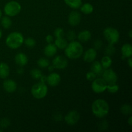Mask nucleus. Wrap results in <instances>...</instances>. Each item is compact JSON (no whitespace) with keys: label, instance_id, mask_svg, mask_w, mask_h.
Wrapping results in <instances>:
<instances>
[{"label":"nucleus","instance_id":"49530a36","mask_svg":"<svg viewBox=\"0 0 132 132\" xmlns=\"http://www.w3.org/2000/svg\"><path fill=\"white\" fill-rule=\"evenodd\" d=\"M1 37H2V31L0 29V39H1Z\"/></svg>","mask_w":132,"mask_h":132},{"label":"nucleus","instance_id":"4be33fe9","mask_svg":"<svg viewBox=\"0 0 132 132\" xmlns=\"http://www.w3.org/2000/svg\"><path fill=\"white\" fill-rule=\"evenodd\" d=\"M79 9H81V12L84 14H86V15L92 14L94 11V6L89 3H86L83 5L82 4Z\"/></svg>","mask_w":132,"mask_h":132},{"label":"nucleus","instance_id":"0eeeda50","mask_svg":"<svg viewBox=\"0 0 132 132\" xmlns=\"http://www.w3.org/2000/svg\"><path fill=\"white\" fill-rule=\"evenodd\" d=\"M107 83L103 78H95L92 83V89L96 94H101L106 90Z\"/></svg>","mask_w":132,"mask_h":132},{"label":"nucleus","instance_id":"f03ea898","mask_svg":"<svg viewBox=\"0 0 132 132\" xmlns=\"http://www.w3.org/2000/svg\"><path fill=\"white\" fill-rule=\"evenodd\" d=\"M109 104L106 101L98 99L94 101L92 105V111L95 116L98 118H103L109 113Z\"/></svg>","mask_w":132,"mask_h":132},{"label":"nucleus","instance_id":"a19ab883","mask_svg":"<svg viewBox=\"0 0 132 132\" xmlns=\"http://www.w3.org/2000/svg\"><path fill=\"white\" fill-rule=\"evenodd\" d=\"M23 72H24V70H23L22 68H19V69H18V70H17V73L19 75L23 74Z\"/></svg>","mask_w":132,"mask_h":132},{"label":"nucleus","instance_id":"2f4dec72","mask_svg":"<svg viewBox=\"0 0 132 132\" xmlns=\"http://www.w3.org/2000/svg\"><path fill=\"white\" fill-rule=\"evenodd\" d=\"M10 125V120L8 118H2L0 120V128L3 129L7 128Z\"/></svg>","mask_w":132,"mask_h":132},{"label":"nucleus","instance_id":"2eb2a0df","mask_svg":"<svg viewBox=\"0 0 132 132\" xmlns=\"http://www.w3.org/2000/svg\"><path fill=\"white\" fill-rule=\"evenodd\" d=\"M15 62L20 67H24L28 62V57L24 53H18L15 56Z\"/></svg>","mask_w":132,"mask_h":132},{"label":"nucleus","instance_id":"cd10ccee","mask_svg":"<svg viewBox=\"0 0 132 132\" xmlns=\"http://www.w3.org/2000/svg\"><path fill=\"white\" fill-rule=\"evenodd\" d=\"M30 76L34 79H40L41 76H43V73L39 69L34 68L30 71Z\"/></svg>","mask_w":132,"mask_h":132},{"label":"nucleus","instance_id":"39448f33","mask_svg":"<svg viewBox=\"0 0 132 132\" xmlns=\"http://www.w3.org/2000/svg\"><path fill=\"white\" fill-rule=\"evenodd\" d=\"M21 6L16 1H10L6 3L4 6V12L5 15L9 17H14L20 13Z\"/></svg>","mask_w":132,"mask_h":132},{"label":"nucleus","instance_id":"37998d69","mask_svg":"<svg viewBox=\"0 0 132 132\" xmlns=\"http://www.w3.org/2000/svg\"><path fill=\"white\" fill-rule=\"evenodd\" d=\"M48 68V70L50 71V72H52L53 70H54V66L53 65H49L48 67H47Z\"/></svg>","mask_w":132,"mask_h":132},{"label":"nucleus","instance_id":"72a5a7b5","mask_svg":"<svg viewBox=\"0 0 132 132\" xmlns=\"http://www.w3.org/2000/svg\"><path fill=\"white\" fill-rule=\"evenodd\" d=\"M76 38V34L74 31L69 30L67 34V40L70 41H75Z\"/></svg>","mask_w":132,"mask_h":132},{"label":"nucleus","instance_id":"20e7f679","mask_svg":"<svg viewBox=\"0 0 132 132\" xmlns=\"http://www.w3.org/2000/svg\"><path fill=\"white\" fill-rule=\"evenodd\" d=\"M48 93V86L43 82H39L34 84L31 88L32 96L37 99L45 97Z\"/></svg>","mask_w":132,"mask_h":132},{"label":"nucleus","instance_id":"f704fd0d","mask_svg":"<svg viewBox=\"0 0 132 132\" xmlns=\"http://www.w3.org/2000/svg\"><path fill=\"white\" fill-rule=\"evenodd\" d=\"M96 77L97 75L95 73H94L92 71H90V72H87V73L86 74V79L89 81H93Z\"/></svg>","mask_w":132,"mask_h":132},{"label":"nucleus","instance_id":"ddd939ff","mask_svg":"<svg viewBox=\"0 0 132 132\" xmlns=\"http://www.w3.org/2000/svg\"><path fill=\"white\" fill-rule=\"evenodd\" d=\"M3 89L8 93H13L17 90L18 85L17 83L12 79H5L3 83Z\"/></svg>","mask_w":132,"mask_h":132},{"label":"nucleus","instance_id":"412c9836","mask_svg":"<svg viewBox=\"0 0 132 132\" xmlns=\"http://www.w3.org/2000/svg\"><path fill=\"white\" fill-rule=\"evenodd\" d=\"M67 6L73 9H78L82 5V0H64Z\"/></svg>","mask_w":132,"mask_h":132},{"label":"nucleus","instance_id":"c85d7f7f","mask_svg":"<svg viewBox=\"0 0 132 132\" xmlns=\"http://www.w3.org/2000/svg\"><path fill=\"white\" fill-rule=\"evenodd\" d=\"M106 90H108V92L111 93V94H116L119 90V86L116 83L108 84L107 85Z\"/></svg>","mask_w":132,"mask_h":132},{"label":"nucleus","instance_id":"7ed1b4c3","mask_svg":"<svg viewBox=\"0 0 132 132\" xmlns=\"http://www.w3.org/2000/svg\"><path fill=\"white\" fill-rule=\"evenodd\" d=\"M24 37L20 32H11L6 37L5 43L6 46L11 49H17L22 46L24 43Z\"/></svg>","mask_w":132,"mask_h":132},{"label":"nucleus","instance_id":"e433bc0d","mask_svg":"<svg viewBox=\"0 0 132 132\" xmlns=\"http://www.w3.org/2000/svg\"><path fill=\"white\" fill-rule=\"evenodd\" d=\"M94 49L95 50H99L103 46V42L101 40H96L94 43Z\"/></svg>","mask_w":132,"mask_h":132},{"label":"nucleus","instance_id":"c756f323","mask_svg":"<svg viewBox=\"0 0 132 132\" xmlns=\"http://www.w3.org/2000/svg\"><path fill=\"white\" fill-rule=\"evenodd\" d=\"M115 53H116V48H115L114 45L109 44L105 49L106 55L111 57L114 55Z\"/></svg>","mask_w":132,"mask_h":132},{"label":"nucleus","instance_id":"9d476101","mask_svg":"<svg viewBox=\"0 0 132 132\" xmlns=\"http://www.w3.org/2000/svg\"><path fill=\"white\" fill-rule=\"evenodd\" d=\"M68 61L67 58L62 55H57L52 61V65L56 69H64L67 67Z\"/></svg>","mask_w":132,"mask_h":132},{"label":"nucleus","instance_id":"a211bd4d","mask_svg":"<svg viewBox=\"0 0 132 132\" xmlns=\"http://www.w3.org/2000/svg\"><path fill=\"white\" fill-rule=\"evenodd\" d=\"M91 32H90V31L87 30H82L81 32H80L78 34V36H77V38H78L79 41H81V42L82 43L88 41L91 39Z\"/></svg>","mask_w":132,"mask_h":132},{"label":"nucleus","instance_id":"58836bf2","mask_svg":"<svg viewBox=\"0 0 132 132\" xmlns=\"http://www.w3.org/2000/svg\"><path fill=\"white\" fill-rule=\"evenodd\" d=\"M46 41L48 43H51L53 41H54V37H53L52 35H48V36H46Z\"/></svg>","mask_w":132,"mask_h":132},{"label":"nucleus","instance_id":"f3484780","mask_svg":"<svg viewBox=\"0 0 132 132\" xmlns=\"http://www.w3.org/2000/svg\"><path fill=\"white\" fill-rule=\"evenodd\" d=\"M121 52L123 58L131 57L132 56V46L131 44H124L121 47Z\"/></svg>","mask_w":132,"mask_h":132},{"label":"nucleus","instance_id":"bb28decb","mask_svg":"<svg viewBox=\"0 0 132 132\" xmlns=\"http://www.w3.org/2000/svg\"><path fill=\"white\" fill-rule=\"evenodd\" d=\"M37 65L41 68H47L50 65V61L48 59L45 57H41L37 60Z\"/></svg>","mask_w":132,"mask_h":132},{"label":"nucleus","instance_id":"1a4fd4ad","mask_svg":"<svg viewBox=\"0 0 132 132\" xmlns=\"http://www.w3.org/2000/svg\"><path fill=\"white\" fill-rule=\"evenodd\" d=\"M66 123L70 126H73L79 122L80 119V114L77 111H70L64 118Z\"/></svg>","mask_w":132,"mask_h":132},{"label":"nucleus","instance_id":"79ce46f5","mask_svg":"<svg viewBox=\"0 0 132 132\" xmlns=\"http://www.w3.org/2000/svg\"><path fill=\"white\" fill-rule=\"evenodd\" d=\"M128 125H130V126H132V117L131 116H130V117H129L128 120Z\"/></svg>","mask_w":132,"mask_h":132},{"label":"nucleus","instance_id":"7c9ffc66","mask_svg":"<svg viewBox=\"0 0 132 132\" xmlns=\"http://www.w3.org/2000/svg\"><path fill=\"white\" fill-rule=\"evenodd\" d=\"M24 43L27 47L33 48L36 46V42L34 39L32 37H28L24 40Z\"/></svg>","mask_w":132,"mask_h":132},{"label":"nucleus","instance_id":"9b49d317","mask_svg":"<svg viewBox=\"0 0 132 132\" xmlns=\"http://www.w3.org/2000/svg\"><path fill=\"white\" fill-rule=\"evenodd\" d=\"M81 21V15L79 12L72 11L70 13L68 18V22L70 25L76 27L79 24Z\"/></svg>","mask_w":132,"mask_h":132},{"label":"nucleus","instance_id":"c9c22d12","mask_svg":"<svg viewBox=\"0 0 132 132\" xmlns=\"http://www.w3.org/2000/svg\"><path fill=\"white\" fill-rule=\"evenodd\" d=\"M99 129L101 131H104V130H106L108 127V124L107 122V121L106 120H104V121H101L100 123L99 124Z\"/></svg>","mask_w":132,"mask_h":132},{"label":"nucleus","instance_id":"4c0bfd02","mask_svg":"<svg viewBox=\"0 0 132 132\" xmlns=\"http://www.w3.org/2000/svg\"><path fill=\"white\" fill-rule=\"evenodd\" d=\"M54 119L55 121H57V122H59V121H61L63 119V116H62L61 114L56 113V114H55V116H54Z\"/></svg>","mask_w":132,"mask_h":132},{"label":"nucleus","instance_id":"6ab92c4d","mask_svg":"<svg viewBox=\"0 0 132 132\" xmlns=\"http://www.w3.org/2000/svg\"><path fill=\"white\" fill-rule=\"evenodd\" d=\"M10 73V67L6 63H0V78L6 79Z\"/></svg>","mask_w":132,"mask_h":132},{"label":"nucleus","instance_id":"a18cd8bd","mask_svg":"<svg viewBox=\"0 0 132 132\" xmlns=\"http://www.w3.org/2000/svg\"><path fill=\"white\" fill-rule=\"evenodd\" d=\"M1 17H2V11H1V9H0V19H1Z\"/></svg>","mask_w":132,"mask_h":132},{"label":"nucleus","instance_id":"5701e85b","mask_svg":"<svg viewBox=\"0 0 132 132\" xmlns=\"http://www.w3.org/2000/svg\"><path fill=\"white\" fill-rule=\"evenodd\" d=\"M54 45L56 46L57 48L61 49V50H64L67 47V45H68V42H67V40L65 39L63 37H58L55 40Z\"/></svg>","mask_w":132,"mask_h":132},{"label":"nucleus","instance_id":"a878e982","mask_svg":"<svg viewBox=\"0 0 132 132\" xmlns=\"http://www.w3.org/2000/svg\"><path fill=\"white\" fill-rule=\"evenodd\" d=\"M121 112L125 116H129L132 113V108L131 105L128 104H125L121 107Z\"/></svg>","mask_w":132,"mask_h":132},{"label":"nucleus","instance_id":"423d86ee","mask_svg":"<svg viewBox=\"0 0 132 132\" xmlns=\"http://www.w3.org/2000/svg\"><path fill=\"white\" fill-rule=\"evenodd\" d=\"M104 38L106 39L109 44L114 45L117 43L120 38L119 31L113 27H107L103 31Z\"/></svg>","mask_w":132,"mask_h":132},{"label":"nucleus","instance_id":"f8f14e48","mask_svg":"<svg viewBox=\"0 0 132 132\" xmlns=\"http://www.w3.org/2000/svg\"><path fill=\"white\" fill-rule=\"evenodd\" d=\"M46 82L48 85H50L52 87L56 86L60 83L61 82V76L59 73L56 72H53L49 74L46 77Z\"/></svg>","mask_w":132,"mask_h":132},{"label":"nucleus","instance_id":"ea45409f","mask_svg":"<svg viewBox=\"0 0 132 132\" xmlns=\"http://www.w3.org/2000/svg\"><path fill=\"white\" fill-rule=\"evenodd\" d=\"M132 59L131 57H128V64L130 68H131L132 67Z\"/></svg>","mask_w":132,"mask_h":132},{"label":"nucleus","instance_id":"dca6fc26","mask_svg":"<svg viewBox=\"0 0 132 132\" xmlns=\"http://www.w3.org/2000/svg\"><path fill=\"white\" fill-rule=\"evenodd\" d=\"M57 48L54 44L48 43V45L44 48V54L48 57H52L57 54Z\"/></svg>","mask_w":132,"mask_h":132},{"label":"nucleus","instance_id":"f257e3e1","mask_svg":"<svg viewBox=\"0 0 132 132\" xmlns=\"http://www.w3.org/2000/svg\"><path fill=\"white\" fill-rule=\"evenodd\" d=\"M83 54V47L79 41H73L68 43L64 48L66 57L71 59H76L81 57Z\"/></svg>","mask_w":132,"mask_h":132},{"label":"nucleus","instance_id":"6e6552de","mask_svg":"<svg viewBox=\"0 0 132 132\" xmlns=\"http://www.w3.org/2000/svg\"><path fill=\"white\" fill-rule=\"evenodd\" d=\"M102 78L108 84L116 83L117 81V75L114 71L111 68H107L103 70L102 73Z\"/></svg>","mask_w":132,"mask_h":132},{"label":"nucleus","instance_id":"b1692460","mask_svg":"<svg viewBox=\"0 0 132 132\" xmlns=\"http://www.w3.org/2000/svg\"><path fill=\"white\" fill-rule=\"evenodd\" d=\"M101 64L103 69L109 68L112 64V60L111 57L106 55H104V56L102 58L101 61Z\"/></svg>","mask_w":132,"mask_h":132},{"label":"nucleus","instance_id":"de8ad7c7","mask_svg":"<svg viewBox=\"0 0 132 132\" xmlns=\"http://www.w3.org/2000/svg\"><path fill=\"white\" fill-rule=\"evenodd\" d=\"M1 131H2V130H0V132H1Z\"/></svg>","mask_w":132,"mask_h":132},{"label":"nucleus","instance_id":"4468645a","mask_svg":"<svg viewBox=\"0 0 132 132\" xmlns=\"http://www.w3.org/2000/svg\"><path fill=\"white\" fill-rule=\"evenodd\" d=\"M83 54V59L87 63L94 61L97 57V51L94 48H88Z\"/></svg>","mask_w":132,"mask_h":132},{"label":"nucleus","instance_id":"aec40b11","mask_svg":"<svg viewBox=\"0 0 132 132\" xmlns=\"http://www.w3.org/2000/svg\"><path fill=\"white\" fill-rule=\"evenodd\" d=\"M91 71L95 73L97 75V76L102 74L103 72V68L101 64V62L97 61H93L92 64L91 66Z\"/></svg>","mask_w":132,"mask_h":132},{"label":"nucleus","instance_id":"473e14b6","mask_svg":"<svg viewBox=\"0 0 132 132\" xmlns=\"http://www.w3.org/2000/svg\"><path fill=\"white\" fill-rule=\"evenodd\" d=\"M54 36H55L56 38H58V37H63L64 35V30H63V28H60V27L57 28L56 29L54 30Z\"/></svg>","mask_w":132,"mask_h":132},{"label":"nucleus","instance_id":"c03bdc74","mask_svg":"<svg viewBox=\"0 0 132 132\" xmlns=\"http://www.w3.org/2000/svg\"><path fill=\"white\" fill-rule=\"evenodd\" d=\"M128 36H129V37H130V38H131L132 37V31L131 30L129 31Z\"/></svg>","mask_w":132,"mask_h":132},{"label":"nucleus","instance_id":"393cba45","mask_svg":"<svg viewBox=\"0 0 132 132\" xmlns=\"http://www.w3.org/2000/svg\"><path fill=\"white\" fill-rule=\"evenodd\" d=\"M0 21H1V26H2L5 29H9V28L12 26V21L11 19L10 18V17L7 16V15L4 17H1Z\"/></svg>","mask_w":132,"mask_h":132}]
</instances>
